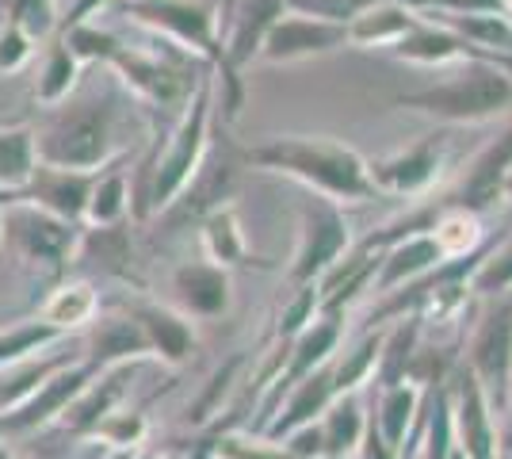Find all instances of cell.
Masks as SVG:
<instances>
[{"label":"cell","instance_id":"cell-6","mask_svg":"<svg viewBox=\"0 0 512 459\" xmlns=\"http://www.w3.org/2000/svg\"><path fill=\"white\" fill-rule=\"evenodd\" d=\"M287 12V0H234L230 8V27L222 35V58H218V77H222V108L226 119H237L241 111V69L253 58H260L268 31Z\"/></svg>","mask_w":512,"mask_h":459},{"label":"cell","instance_id":"cell-21","mask_svg":"<svg viewBox=\"0 0 512 459\" xmlns=\"http://www.w3.org/2000/svg\"><path fill=\"white\" fill-rule=\"evenodd\" d=\"M417 20H421V12L409 0H375L356 20H348V46L390 50L402 35H409V27Z\"/></svg>","mask_w":512,"mask_h":459},{"label":"cell","instance_id":"cell-11","mask_svg":"<svg viewBox=\"0 0 512 459\" xmlns=\"http://www.w3.org/2000/svg\"><path fill=\"white\" fill-rule=\"evenodd\" d=\"M96 372H100V368H96L92 360H73V364L58 368L39 391L27 394L20 406H12V410L0 414V437L31 433V429H43L50 421H58V417L73 406V398L96 379Z\"/></svg>","mask_w":512,"mask_h":459},{"label":"cell","instance_id":"cell-41","mask_svg":"<svg viewBox=\"0 0 512 459\" xmlns=\"http://www.w3.org/2000/svg\"><path fill=\"white\" fill-rule=\"evenodd\" d=\"M402 448H394V444H386V437L379 433V425H375V417H367V429H363V440L360 448H356V459H398Z\"/></svg>","mask_w":512,"mask_h":459},{"label":"cell","instance_id":"cell-51","mask_svg":"<svg viewBox=\"0 0 512 459\" xmlns=\"http://www.w3.org/2000/svg\"><path fill=\"white\" fill-rule=\"evenodd\" d=\"M58 4H62V8H65V0H58Z\"/></svg>","mask_w":512,"mask_h":459},{"label":"cell","instance_id":"cell-2","mask_svg":"<svg viewBox=\"0 0 512 459\" xmlns=\"http://www.w3.org/2000/svg\"><path fill=\"white\" fill-rule=\"evenodd\" d=\"M115 123L119 108L107 96H81L54 104L35 138V161L50 169L100 173L115 153Z\"/></svg>","mask_w":512,"mask_h":459},{"label":"cell","instance_id":"cell-15","mask_svg":"<svg viewBox=\"0 0 512 459\" xmlns=\"http://www.w3.org/2000/svg\"><path fill=\"white\" fill-rule=\"evenodd\" d=\"M241 165H245V161H241V150H230V146H226L222 153H211V146H207V157H203V165H199L195 176L188 180V188H184V192L176 196V203L165 207L161 215L169 222H188V219L203 222L214 207H222V203L230 199Z\"/></svg>","mask_w":512,"mask_h":459},{"label":"cell","instance_id":"cell-12","mask_svg":"<svg viewBox=\"0 0 512 459\" xmlns=\"http://www.w3.org/2000/svg\"><path fill=\"white\" fill-rule=\"evenodd\" d=\"M444 157H448V134L432 131L421 142H413L409 150H398L383 161H367L375 192L390 196H421L428 192L440 173H444Z\"/></svg>","mask_w":512,"mask_h":459},{"label":"cell","instance_id":"cell-33","mask_svg":"<svg viewBox=\"0 0 512 459\" xmlns=\"http://www.w3.org/2000/svg\"><path fill=\"white\" fill-rule=\"evenodd\" d=\"M62 337H65L62 329L43 322V318L12 326L8 333H0V368H16L23 360H35L39 352L50 349V345H58Z\"/></svg>","mask_w":512,"mask_h":459},{"label":"cell","instance_id":"cell-34","mask_svg":"<svg viewBox=\"0 0 512 459\" xmlns=\"http://www.w3.org/2000/svg\"><path fill=\"white\" fill-rule=\"evenodd\" d=\"M130 211L127 203V173L123 169H111L107 173H96V184H92V196H88L85 219L92 226H115L123 222Z\"/></svg>","mask_w":512,"mask_h":459},{"label":"cell","instance_id":"cell-23","mask_svg":"<svg viewBox=\"0 0 512 459\" xmlns=\"http://www.w3.org/2000/svg\"><path fill=\"white\" fill-rule=\"evenodd\" d=\"M142 356H153L150 341L142 326L134 322V314H123V318H100L96 322V333H92V345H88V356L100 372L111 368V364H130V360H142Z\"/></svg>","mask_w":512,"mask_h":459},{"label":"cell","instance_id":"cell-48","mask_svg":"<svg viewBox=\"0 0 512 459\" xmlns=\"http://www.w3.org/2000/svg\"><path fill=\"white\" fill-rule=\"evenodd\" d=\"M448 459H463V452H459V448H451V452H448Z\"/></svg>","mask_w":512,"mask_h":459},{"label":"cell","instance_id":"cell-47","mask_svg":"<svg viewBox=\"0 0 512 459\" xmlns=\"http://www.w3.org/2000/svg\"><path fill=\"white\" fill-rule=\"evenodd\" d=\"M4 203H8V192H0V219H4Z\"/></svg>","mask_w":512,"mask_h":459},{"label":"cell","instance_id":"cell-42","mask_svg":"<svg viewBox=\"0 0 512 459\" xmlns=\"http://www.w3.org/2000/svg\"><path fill=\"white\" fill-rule=\"evenodd\" d=\"M111 0H65V8L58 12V31H69L77 23H88V16H96Z\"/></svg>","mask_w":512,"mask_h":459},{"label":"cell","instance_id":"cell-25","mask_svg":"<svg viewBox=\"0 0 512 459\" xmlns=\"http://www.w3.org/2000/svg\"><path fill=\"white\" fill-rule=\"evenodd\" d=\"M425 215H428V234H432V241L440 245L444 261H459V257L478 253V245H482V238H486L482 215L459 211V207H436V203H428Z\"/></svg>","mask_w":512,"mask_h":459},{"label":"cell","instance_id":"cell-49","mask_svg":"<svg viewBox=\"0 0 512 459\" xmlns=\"http://www.w3.org/2000/svg\"><path fill=\"white\" fill-rule=\"evenodd\" d=\"M509 196H512V176H509Z\"/></svg>","mask_w":512,"mask_h":459},{"label":"cell","instance_id":"cell-44","mask_svg":"<svg viewBox=\"0 0 512 459\" xmlns=\"http://www.w3.org/2000/svg\"><path fill=\"white\" fill-rule=\"evenodd\" d=\"M107 459H134V448H111V456Z\"/></svg>","mask_w":512,"mask_h":459},{"label":"cell","instance_id":"cell-37","mask_svg":"<svg viewBox=\"0 0 512 459\" xmlns=\"http://www.w3.org/2000/svg\"><path fill=\"white\" fill-rule=\"evenodd\" d=\"M12 27H20L31 43L46 39L58 27V0H12Z\"/></svg>","mask_w":512,"mask_h":459},{"label":"cell","instance_id":"cell-27","mask_svg":"<svg viewBox=\"0 0 512 459\" xmlns=\"http://www.w3.org/2000/svg\"><path fill=\"white\" fill-rule=\"evenodd\" d=\"M425 410V391L413 387V383H394V387H383L379 391V406H375V425L386 437V444L402 448L406 437L413 433L417 417Z\"/></svg>","mask_w":512,"mask_h":459},{"label":"cell","instance_id":"cell-45","mask_svg":"<svg viewBox=\"0 0 512 459\" xmlns=\"http://www.w3.org/2000/svg\"><path fill=\"white\" fill-rule=\"evenodd\" d=\"M505 414L512 417V368H509V391H505Z\"/></svg>","mask_w":512,"mask_h":459},{"label":"cell","instance_id":"cell-19","mask_svg":"<svg viewBox=\"0 0 512 459\" xmlns=\"http://www.w3.org/2000/svg\"><path fill=\"white\" fill-rule=\"evenodd\" d=\"M333 360V356H329ZM321 364L318 372H310L306 379H299L291 391L283 394V402H279V410L272 414V421L264 425V433L260 437L268 440H283L291 437L295 429L302 425H314L329 406H333V398H337V387H333V364Z\"/></svg>","mask_w":512,"mask_h":459},{"label":"cell","instance_id":"cell-46","mask_svg":"<svg viewBox=\"0 0 512 459\" xmlns=\"http://www.w3.org/2000/svg\"><path fill=\"white\" fill-rule=\"evenodd\" d=\"M0 459H16L12 452H8V444H4V437H0Z\"/></svg>","mask_w":512,"mask_h":459},{"label":"cell","instance_id":"cell-30","mask_svg":"<svg viewBox=\"0 0 512 459\" xmlns=\"http://www.w3.org/2000/svg\"><path fill=\"white\" fill-rule=\"evenodd\" d=\"M96 314H100V295L92 291V284L88 280H69V284H62L46 299L39 318L50 322V326H58L62 333H69V329L88 326Z\"/></svg>","mask_w":512,"mask_h":459},{"label":"cell","instance_id":"cell-3","mask_svg":"<svg viewBox=\"0 0 512 459\" xmlns=\"http://www.w3.org/2000/svg\"><path fill=\"white\" fill-rule=\"evenodd\" d=\"M211 104H214V69H207L203 81L195 85L192 100L180 111V119H176V127H172L161 157L146 165L150 176H146V188L138 192V203H134V215L138 219H150V215H161L165 207H172L176 196L188 188L195 169L203 165L207 146H211V111H214Z\"/></svg>","mask_w":512,"mask_h":459},{"label":"cell","instance_id":"cell-35","mask_svg":"<svg viewBox=\"0 0 512 459\" xmlns=\"http://www.w3.org/2000/svg\"><path fill=\"white\" fill-rule=\"evenodd\" d=\"M35 169V138L31 131H0V192H16Z\"/></svg>","mask_w":512,"mask_h":459},{"label":"cell","instance_id":"cell-20","mask_svg":"<svg viewBox=\"0 0 512 459\" xmlns=\"http://www.w3.org/2000/svg\"><path fill=\"white\" fill-rule=\"evenodd\" d=\"M127 375H134V360L130 364H111L104 372H96V379L73 398V406L58 421H62L69 433H77V437H92L96 425L107 414H115V406L123 398V387H127Z\"/></svg>","mask_w":512,"mask_h":459},{"label":"cell","instance_id":"cell-1","mask_svg":"<svg viewBox=\"0 0 512 459\" xmlns=\"http://www.w3.org/2000/svg\"><path fill=\"white\" fill-rule=\"evenodd\" d=\"M241 161L264 169V173H279L299 180L302 188H310L314 196L337 199V203H352V199H375V184H371V169L367 157L344 146L337 138L325 134H283V138H268L260 146L241 150Z\"/></svg>","mask_w":512,"mask_h":459},{"label":"cell","instance_id":"cell-13","mask_svg":"<svg viewBox=\"0 0 512 459\" xmlns=\"http://www.w3.org/2000/svg\"><path fill=\"white\" fill-rule=\"evenodd\" d=\"M348 46V23L321 20V16H302V12H283L276 27L268 31L260 58L272 66H291L306 58H321Z\"/></svg>","mask_w":512,"mask_h":459},{"label":"cell","instance_id":"cell-32","mask_svg":"<svg viewBox=\"0 0 512 459\" xmlns=\"http://www.w3.org/2000/svg\"><path fill=\"white\" fill-rule=\"evenodd\" d=\"M81 66H85V62L58 39V43L50 46V54H46V66H43V73H39V85H35V100L46 104V108L69 100V92H73L77 77H81Z\"/></svg>","mask_w":512,"mask_h":459},{"label":"cell","instance_id":"cell-10","mask_svg":"<svg viewBox=\"0 0 512 459\" xmlns=\"http://www.w3.org/2000/svg\"><path fill=\"white\" fill-rule=\"evenodd\" d=\"M512 176V123L501 134H493L482 150L474 153V161L467 165L463 180L444 192V199L436 207H459V211H474L486 215L490 207H497V199L509 192Z\"/></svg>","mask_w":512,"mask_h":459},{"label":"cell","instance_id":"cell-8","mask_svg":"<svg viewBox=\"0 0 512 459\" xmlns=\"http://www.w3.org/2000/svg\"><path fill=\"white\" fill-rule=\"evenodd\" d=\"M348 245H352V234H348L341 203L310 192V199H302L299 211V249H295V261L287 272L291 284H318L321 276L348 253Z\"/></svg>","mask_w":512,"mask_h":459},{"label":"cell","instance_id":"cell-29","mask_svg":"<svg viewBox=\"0 0 512 459\" xmlns=\"http://www.w3.org/2000/svg\"><path fill=\"white\" fill-rule=\"evenodd\" d=\"M73 261H96L100 272H107V276L130 280V238H127V230H123V222L81 230Z\"/></svg>","mask_w":512,"mask_h":459},{"label":"cell","instance_id":"cell-18","mask_svg":"<svg viewBox=\"0 0 512 459\" xmlns=\"http://www.w3.org/2000/svg\"><path fill=\"white\" fill-rule=\"evenodd\" d=\"M444 264L440 245L432 241V234H406V238L390 241L379 249V264H375V276H371V291L390 295L398 287L417 284L421 276H428L432 268Z\"/></svg>","mask_w":512,"mask_h":459},{"label":"cell","instance_id":"cell-26","mask_svg":"<svg viewBox=\"0 0 512 459\" xmlns=\"http://www.w3.org/2000/svg\"><path fill=\"white\" fill-rule=\"evenodd\" d=\"M318 429H321V459L356 456L363 429H367V417H363L360 402H356V391L337 394L333 406L318 417Z\"/></svg>","mask_w":512,"mask_h":459},{"label":"cell","instance_id":"cell-22","mask_svg":"<svg viewBox=\"0 0 512 459\" xmlns=\"http://www.w3.org/2000/svg\"><path fill=\"white\" fill-rule=\"evenodd\" d=\"M130 314H134V322L146 333L153 356H161L165 364H184L192 356L195 326L188 314L169 310V306H134Z\"/></svg>","mask_w":512,"mask_h":459},{"label":"cell","instance_id":"cell-9","mask_svg":"<svg viewBox=\"0 0 512 459\" xmlns=\"http://www.w3.org/2000/svg\"><path fill=\"white\" fill-rule=\"evenodd\" d=\"M512 368V295H501L497 306L482 314V322L470 337L467 372L478 379L482 394L490 398L497 414H505V391H509Z\"/></svg>","mask_w":512,"mask_h":459},{"label":"cell","instance_id":"cell-16","mask_svg":"<svg viewBox=\"0 0 512 459\" xmlns=\"http://www.w3.org/2000/svg\"><path fill=\"white\" fill-rule=\"evenodd\" d=\"M92 184H96V173H73V169H50V165H39L27 176V184L8 192V203L20 199V203H35L50 215H58L65 222H81L85 219L88 196H92Z\"/></svg>","mask_w":512,"mask_h":459},{"label":"cell","instance_id":"cell-7","mask_svg":"<svg viewBox=\"0 0 512 459\" xmlns=\"http://www.w3.org/2000/svg\"><path fill=\"white\" fill-rule=\"evenodd\" d=\"M81 222H65L58 215H50L35 203H4V219H0V241L12 245V253L23 261H35L58 272L73 261L77 241H81Z\"/></svg>","mask_w":512,"mask_h":459},{"label":"cell","instance_id":"cell-43","mask_svg":"<svg viewBox=\"0 0 512 459\" xmlns=\"http://www.w3.org/2000/svg\"><path fill=\"white\" fill-rule=\"evenodd\" d=\"M493 459H512V417L497 425V456Z\"/></svg>","mask_w":512,"mask_h":459},{"label":"cell","instance_id":"cell-24","mask_svg":"<svg viewBox=\"0 0 512 459\" xmlns=\"http://www.w3.org/2000/svg\"><path fill=\"white\" fill-rule=\"evenodd\" d=\"M421 333H425V322L417 314H398V322L383 329V345H379V360H375V375H371L379 383V391L394 387V383H406L409 364H413L417 345H421Z\"/></svg>","mask_w":512,"mask_h":459},{"label":"cell","instance_id":"cell-5","mask_svg":"<svg viewBox=\"0 0 512 459\" xmlns=\"http://www.w3.org/2000/svg\"><path fill=\"white\" fill-rule=\"evenodd\" d=\"M119 12L192 50L207 66H218L222 58V0H127Z\"/></svg>","mask_w":512,"mask_h":459},{"label":"cell","instance_id":"cell-38","mask_svg":"<svg viewBox=\"0 0 512 459\" xmlns=\"http://www.w3.org/2000/svg\"><path fill=\"white\" fill-rule=\"evenodd\" d=\"M92 437L107 440L111 448H134V444H142V437H146V417L142 414H107L104 421L96 425Z\"/></svg>","mask_w":512,"mask_h":459},{"label":"cell","instance_id":"cell-4","mask_svg":"<svg viewBox=\"0 0 512 459\" xmlns=\"http://www.w3.org/2000/svg\"><path fill=\"white\" fill-rule=\"evenodd\" d=\"M394 104L432 115L448 127L486 123L512 108V73L493 62H463V69L451 73L448 81L402 92L394 96Z\"/></svg>","mask_w":512,"mask_h":459},{"label":"cell","instance_id":"cell-28","mask_svg":"<svg viewBox=\"0 0 512 459\" xmlns=\"http://www.w3.org/2000/svg\"><path fill=\"white\" fill-rule=\"evenodd\" d=\"M199 238H203V249H207V261L222 264H253L249 261V249H245V234H241V222H237V211L230 203L214 207L207 219L199 222Z\"/></svg>","mask_w":512,"mask_h":459},{"label":"cell","instance_id":"cell-17","mask_svg":"<svg viewBox=\"0 0 512 459\" xmlns=\"http://www.w3.org/2000/svg\"><path fill=\"white\" fill-rule=\"evenodd\" d=\"M172 295L188 318H222L230 310V268L214 261H184L172 272Z\"/></svg>","mask_w":512,"mask_h":459},{"label":"cell","instance_id":"cell-50","mask_svg":"<svg viewBox=\"0 0 512 459\" xmlns=\"http://www.w3.org/2000/svg\"><path fill=\"white\" fill-rule=\"evenodd\" d=\"M150 459H165V456H150Z\"/></svg>","mask_w":512,"mask_h":459},{"label":"cell","instance_id":"cell-40","mask_svg":"<svg viewBox=\"0 0 512 459\" xmlns=\"http://www.w3.org/2000/svg\"><path fill=\"white\" fill-rule=\"evenodd\" d=\"M31 50H35V43L23 35L20 27H4L0 31V73H8V69H20L27 58H31Z\"/></svg>","mask_w":512,"mask_h":459},{"label":"cell","instance_id":"cell-36","mask_svg":"<svg viewBox=\"0 0 512 459\" xmlns=\"http://www.w3.org/2000/svg\"><path fill=\"white\" fill-rule=\"evenodd\" d=\"M470 291L490 295V299L512 295V238H505L490 253H482L478 268L470 272Z\"/></svg>","mask_w":512,"mask_h":459},{"label":"cell","instance_id":"cell-52","mask_svg":"<svg viewBox=\"0 0 512 459\" xmlns=\"http://www.w3.org/2000/svg\"><path fill=\"white\" fill-rule=\"evenodd\" d=\"M218 459H222V456H218Z\"/></svg>","mask_w":512,"mask_h":459},{"label":"cell","instance_id":"cell-39","mask_svg":"<svg viewBox=\"0 0 512 459\" xmlns=\"http://www.w3.org/2000/svg\"><path fill=\"white\" fill-rule=\"evenodd\" d=\"M375 0H287V12H302V16H321V20L348 23L356 20L363 8H371Z\"/></svg>","mask_w":512,"mask_h":459},{"label":"cell","instance_id":"cell-14","mask_svg":"<svg viewBox=\"0 0 512 459\" xmlns=\"http://www.w3.org/2000/svg\"><path fill=\"white\" fill-rule=\"evenodd\" d=\"M451 398V429H455V448L463 459H493L497 456V421H493L490 398L482 394L478 379L459 368L448 383Z\"/></svg>","mask_w":512,"mask_h":459},{"label":"cell","instance_id":"cell-31","mask_svg":"<svg viewBox=\"0 0 512 459\" xmlns=\"http://www.w3.org/2000/svg\"><path fill=\"white\" fill-rule=\"evenodd\" d=\"M379 345H383V329H371V333H363L348 352H333L329 364H333V387H337V394L360 391L363 383L375 375Z\"/></svg>","mask_w":512,"mask_h":459}]
</instances>
